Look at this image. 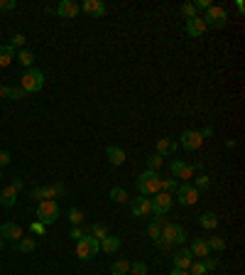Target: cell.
<instances>
[{
	"label": "cell",
	"instance_id": "obj_40",
	"mask_svg": "<svg viewBox=\"0 0 245 275\" xmlns=\"http://www.w3.org/2000/svg\"><path fill=\"white\" fill-rule=\"evenodd\" d=\"M30 231H32V233H37V236H42V233L47 231V226H44L42 221H37V219H35V221H32V226H30Z\"/></svg>",
	"mask_w": 245,
	"mask_h": 275
},
{
	"label": "cell",
	"instance_id": "obj_3",
	"mask_svg": "<svg viewBox=\"0 0 245 275\" xmlns=\"http://www.w3.org/2000/svg\"><path fill=\"white\" fill-rule=\"evenodd\" d=\"M160 182H162V177H160L157 172L145 170V172L137 177V192H140L142 197H155V194L160 192Z\"/></svg>",
	"mask_w": 245,
	"mask_h": 275
},
{
	"label": "cell",
	"instance_id": "obj_10",
	"mask_svg": "<svg viewBox=\"0 0 245 275\" xmlns=\"http://www.w3.org/2000/svg\"><path fill=\"white\" fill-rule=\"evenodd\" d=\"M172 202H174L172 194H167V192H157V194L152 197V214H157V216H167V214L172 211Z\"/></svg>",
	"mask_w": 245,
	"mask_h": 275
},
{
	"label": "cell",
	"instance_id": "obj_4",
	"mask_svg": "<svg viewBox=\"0 0 245 275\" xmlns=\"http://www.w3.org/2000/svg\"><path fill=\"white\" fill-rule=\"evenodd\" d=\"M98 253H101V241L93 238L91 233H86L83 238L76 241V256H79L81 261H91V258H96Z\"/></svg>",
	"mask_w": 245,
	"mask_h": 275
},
{
	"label": "cell",
	"instance_id": "obj_52",
	"mask_svg": "<svg viewBox=\"0 0 245 275\" xmlns=\"http://www.w3.org/2000/svg\"><path fill=\"white\" fill-rule=\"evenodd\" d=\"M2 246H5V241H2V238H0V248H2Z\"/></svg>",
	"mask_w": 245,
	"mask_h": 275
},
{
	"label": "cell",
	"instance_id": "obj_6",
	"mask_svg": "<svg viewBox=\"0 0 245 275\" xmlns=\"http://www.w3.org/2000/svg\"><path fill=\"white\" fill-rule=\"evenodd\" d=\"M66 187L57 182V184H47V187H35L32 189V199L37 202H47V199H57V197H64Z\"/></svg>",
	"mask_w": 245,
	"mask_h": 275
},
{
	"label": "cell",
	"instance_id": "obj_5",
	"mask_svg": "<svg viewBox=\"0 0 245 275\" xmlns=\"http://www.w3.org/2000/svg\"><path fill=\"white\" fill-rule=\"evenodd\" d=\"M35 216H37V221H42L44 226H52V224H57V221H59V216H61L59 204H57L54 199L40 202L37 211H35Z\"/></svg>",
	"mask_w": 245,
	"mask_h": 275
},
{
	"label": "cell",
	"instance_id": "obj_35",
	"mask_svg": "<svg viewBox=\"0 0 245 275\" xmlns=\"http://www.w3.org/2000/svg\"><path fill=\"white\" fill-rule=\"evenodd\" d=\"M147 233H150V238H152V241H160V238H162V226L150 224V226H147Z\"/></svg>",
	"mask_w": 245,
	"mask_h": 275
},
{
	"label": "cell",
	"instance_id": "obj_24",
	"mask_svg": "<svg viewBox=\"0 0 245 275\" xmlns=\"http://www.w3.org/2000/svg\"><path fill=\"white\" fill-rule=\"evenodd\" d=\"M12 246H15V251H17V253H32V251L37 248V241H35V238L22 236V238H20L17 243H12Z\"/></svg>",
	"mask_w": 245,
	"mask_h": 275
},
{
	"label": "cell",
	"instance_id": "obj_19",
	"mask_svg": "<svg viewBox=\"0 0 245 275\" xmlns=\"http://www.w3.org/2000/svg\"><path fill=\"white\" fill-rule=\"evenodd\" d=\"M204 32H206V25H204V20H201L199 15L191 17V20H186V35H189L191 40H199Z\"/></svg>",
	"mask_w": 245,
	"mask_h": 275
},
{
	"label": "cell",
	"instance_id": "obj_20",
	"mask_svg": "<svg viewBox=\"0 0 245 275\" xmlns=\"http://www.w3.org/2000/svg\"><path fill=\"white\" fill-rule=\"evenodd\" d=\"M106 157H108V162H111L113 167H121L122 162H125V150L118 147V145H108V147H106Z\"/></svg>",
	"mask_w": 245,
	"mask_h": 275
},
{
	"label": "cell",
	"instance_id": "obj_51",
	"mask_svg": "<svg viewBox=\"0 0 245 275\" xmlns=\"http://www.w3.org/2000/svg\"><path fill=\"white\" fill-rule=\"evenodd\" d=\"M0 10H5V0H0Z\"/></svg>",
	"mask_w": 245,
	"mask_h": 275
},
{
	"label": "cell",
	"instance_id": "obj_50",
	"mask_svg": "<svg viewBox=\"0 0 245 275\" xmlns=\"http://www.w3.org/2000/svg\"><path fill=\"white\" fill-rule=\"evenodd\" d=\"M169 275H189V271H177V268H172V273Z\"/></svg>",
	"mask_w": 245,
	"mask_h": 275
},
{
	"label": "cell",
	"instance_id": "obj_45",
	"mask_svg": "<svg viewBox=\"0 0 245 275\" xmlns=\"http://www.w3.org/2000/svg\"><path fill=\"white\" fill-rule=\"evenodd\" d=\"M199 136H201V138H211V136H213V128H211V126H206V128H201V131H199Z\"/></svg>",
	"mask_w": 245,
	"mask_h": 275
},
{
	"label": "cell",
	"instance_id": "obj_18",
	"mask_svg": "<svg viewBox=\"0 0 245 275\" xmlns=\"http://www.w3.org/2000/svg\"><path fill=\"white\" fill-rule=\"evenodd\" d=\"M189 251H191V256H194L196 261H204V258H208V256H211V248H208L206 238H194Z\"/></svg>",
	"mask_w": 245,
	"mask_h": 275
},
{
	"label": "cell",
	"instance_id": "obj_29",
	"mask_svg": "<svg viewBox=\"0 0 245 275\" xmlns=\"http://www.w3.org/2000/svg\"><path fill=\"white\" fill-rule=\"evenodd\" d=\"M88 233H91L93 238L103 241V238L108 236V226H106V224H93V226H88Z\"/></svg>",
	"mask_w": 245,
	"mask_h": 275
},
{
	"label": "cell",
	"instance_id": "obj_9",
	"mask_svg": "<svg viewBox=\"0 0 245 275\" xmlns=\"http://www.w3.org/2000/svg\"><path fill=\"white\" fill-rule=\"evenodd\" d=\"M177 202L182 206H194L196 202H199V189L191 184V182H182L179 187H177Z\"/></svg>",
	"mask_w": 245,
	"mask_h": 275
},
{
	"label": "cell",
	"instance_id": "obj_7",
	"mask_svg": "<svg viewBox=\"0 0 245 275\" xmlns=\"http://www.w3.org/2000/svg\"><path fill=\"white\" fill-rule=\"evenodd\" d=\"M201 20H204L206 27H226V22H228V12H226L223 7H218V5H211Z\"/></svg>",
	"mask_w": 245,
	"mask_h": 275
},
{
	"label": "cell",
	"instance_id": "obj_15",
	"mask_svg": "<svg viewBox=\"0 0 245 275\" xmlns=\"http://www.w3.org/2000/svg\"><path fill=\"white\" fill-rule=\"evenodd\" d=\"M81 10H83L86 15H91V17H103V15L108 12V7H106L103 0H83Z\"/></svg>",
	"mask_w": 245,
	"mask_h": 275
},
{
	"label": "cell",
	"instance_id": "obj_53",
	"mask_svg": "<svg viewBox=\"0 0 245 275\" xmlns=\"http://www.w3.org/2000/svg\"><path fill=\"white\" fill-rule=\"evenodd\" d=\"M0 180H2V172H0Z\"/></svg>",
	"mask_w": 245,
	"mask_h": 275
},
{
	"label": "cell",
	"instance_id": "obj_1",
	"mask_svg": "<svg viewBox=\"0 0 245 275\" xmlns=\"http://www.w3.org/2000/svg\"><path fill=\"white\" fill-rule=\"evenodd\" d=\"M184 241H186L184 226H179V224H167V226H162V238L157 241V246H160V248H172V246H182Z\"/></svg>",
	"mask_w": 245,
	"mask_h": 275
},
{
	"label": "cell",
	"instance_id": "obj_17",
	"mask_svg": "<svg viewBox=\"0 0 245 275\" xmlns=\"http://www.w3.org/2000/svg\"><path fill=\"white\" fill-rule=\"evenodd\" d=\"M130 206H132V216H150L152 214V199L150 197H135Z\"/></svg>",
	"mask_w": 245,
	"mask_h": 275
},
{
	"label": "cell",
	"instance_id": "obj_25",
	"mask_svg": "<svg viewBox=\"0 0 245 275\" xmlns=\"http://www.w3.org/2000/svg\"><path fill=\"white\" fill-rule=\"evenodd\" d=\"M12 59H15V49L10 45H2L0 47V67H10Z\"/></svg>",
	"mask_w": 245,
	"mask_h": 275
},
{
	"label": "cell",
	"instance_id": "obj_48",
	"mask_svg": "<svg viewBox=\"0 0 245 275\" xmlns=\"http://www.w3.org/2000/svg\"><path fill=\"white\" fill-rule=\"evenodd\" d=\"M236 10H238L241 15L245 12V2H243V0H236Z\"/></svg>",
	"mask_w": 245,
	"mask_h": 275
},
{
	"label": "cell",
	"instance_id": "obj_34",
	"mask_svg": "<svg viewBox=\"0 0 245 275\" xmlns=\"http://www.w3.org/2000/svg\"><path fill=\"white\" fill-rule=\"evenodd\" d=\"M194 187H196L199 192H201V189H208V187H211V177H208V175H201V177H196Z\"/></svg>",
	"mask_w": 245,
	"mask_h": 275
},
{
	"label": "cell",
	"instance_id": "obj_39",
	"mask_svg": "<svg viewBox=\"0 0 245 275\" xmlns=\"http://www.w3.org/2000/svg\"><path fill=\"white\" fill-rule=\"evenodd\" d=\"M25 96H27V93H25L20 86H10V98H12V101H22Z\"/></svg>",
	"mask_w": 245,
	"mask_h": 275
},
{
	"label": "cell",
	"instance_id": "obj_31",
	"mask_svg": "<svg viewBox=\"0 0 245 275\" xmlns=\"http://www.w3.org/2000/svg\"><path fill=\"white\" fill-rule=\"evenodd\" d=\"M108 197H111V202H116V204H125V202H127V192H125L122 187H113Z\"/></svg>",
	"mask_w": 245,
	"mask_h": 275
},
{
	"label": "cell",
	"instance_id": "obj_41",
	"mask_svg": "<svg viewBox=\"0 0 245 275\" xmlns=\"http://www.w3.org/2000/svg\"><path fill=\"white\" fill-rule=\"evenodd\" d=\"M130 273L132 275H145L147 273V266H145V263H130Z\"/></svg>",
	"mask_w": 245,
	"mask_h": 275
},
{
	"label": "cell",
	"instance_id": "obj_43",
	"mask_svg": "<svg viewBox=\"0 0 245 275\" xmlns=\"http://www.w3.org/2000/svg\"><path fill=\"white\" fill-rule=\"evenodd\" d=\"M201 263H204V268H206V271H208V273H211V271H213V268H216V266H218V261H216V258H204V261H201Z\"/></svg>",
	"mask_w": 245,
	"mask_h": 275
},
{
	"label": "cell",
	"instance_id": "obj_37",
	"mask_svg": "<svg viewBox=\"0 0 245 275\" xmlns=\"http://www.w3.org/2000/svg\"><path fill=\"white\" fill-rule=\"evenodd\" d=\"M182 12H184V17H186V20H191V17H196V12H199V10L194 7V2H184Z\"/></svg>",
	"mask_w": 245,
	"mask_h": 275
},
{
	"label": "cell",
	"instance_id": "obj_23",
	"mask_svg": "<svg viewBox=\"0 0 245 275\" xmlns=\"http://www.w3.org/2000/svg\"><path fill=\"white\" fill-rule=\"evenodd\" d=\"M199 224H201V229L213 231V229L218 226V216H216L213 211H206V214H201V216H199Z\"/></svg>",
	"mask_w": 245,
	"mask_h": 275
},
{
	"label": "cell",
	"instance_id": "obj_47",
	"mask_svg": "<svg viewBox=\"0 0 245 275\" xmlns=\"http://www.w3.org/2000/svg\"><path fill=\"white\" fill-rule=\"evenodd\" d=\"M0 98H10V86H0Z\"/></svg>",
	"mask_w": 245,
	"mask_h": 275
},
{
	"label": "cell",
	"instance_id": "obj_44",
	"mask_svg": "<svg viewBox=\"0 0 245 275\" xmlns=\"http://www.w3.org/2000/svg\"><path fill=\"white\" fill-rule=\"evenodd\" d=\"M194 7H196V10H208V7H211V2H208V0H196V2H194Z\"/></svg>",
	"mask_w": 245,
	"mask_h": 275
},
{
	"label": "cell",
	"instance_id": "obj_14",
	"mask_svg": "<svg viewBox=\"0 0 245 275\" xmlns=\"http://www.w3.org/2000/svg\"><path fill=\"white\" fill-rule=\"evenodd\" d=\"M191 261H194V256H191V251H189V248H177V251H174V256H172V263H174V268H177V271H189Z\"/></svg>",
	"mask_w": 245,
	"mask_h": 275
},
{
	"label": "cell",
	"instance_id": "obj_42",
	"mask_svg": "<svg viewBox=\"0 0 245 275\" xmlns=\"http://www.w3.org/2000/svg\"><path fill=\"white\" fill-rule=\"evenodd\" d=\"M10 160H12V155H10L7 150H0V170H2L5 165H10Z\"/></svg>",
	"mask_w": 245,
	"mask_h": 275
},
{
	"label": "cell",
	"instance_id": "obj_46",
	"mask_svg": "<svg viewBox=\"0 0 245 275\" xmlns=\"http://www.w3.org/2000/svg\"><path fill=\"white\" fill-rule=\"evenodd\" d=\"M152 224H157V226H167L169 221H167L164 216H155V221H152Z\"/></svg>",
	"mask_w": 245,
	"mask_h": 275
},
{
	"label": "cell",
	"instance_id": "obj_8",
	"mask_svg": "<svg viewBox=\"0 0 245 275\" xmlns=\"http://www.w3.org/2000/svg\"><path fill=\"white\" fill-rule=\"evenodd\" d=\"M25 187V182L20 180V177H15L2 192H0V204L5 206V209H10V206H15V202H17V194H20V189Z\"/></svg>",
	"mask_w": 245,
	"mask_h": 275
},
{
	"label": "cell",
	"instance_id": "obj_33",
	"mask_svg": "<svg viewBox=\"0 0 245 275\" xmlns=\"http://www.w3.org/2000/svg\"><path fill=\"white\" fill-rule=\"evenodd\" d=\"M162 162H164V157L155 152L152 157H147V170H152V172H157V170L162 167Z\"/></svg>",
	"mask_w": 245,
	"mask_h": 275
},
{
	"label": "cell",
	"instance_id": "obj_13",
	"mask_svg": "<svg viewBox=\"0 0 245 275\" xmlns=\"http://www.w3.org/2000/svg\"><path fill=\"white\" fill-rule=\"evenodd\" d=\"M201 142H204V138L199 136V131H184L182 136H179V145H182L184 150H199Z\"/></svg>",
	"mask_w": 245,
	"mask_h": 275
},
{
	"label": "cell",
	"instance_id": "obj_22",
	"mask_svg": "<svg viewBox=\"0 0 245 275\" xmlns=\"http://www.w3.org/2000/svg\"><path fill=\"white\" fill-rule=\"evenodd\" d=\"M121 243L122 241L118 236H111V233H108V236L101 241V251H103V253H116V251L121 248Z\"/></svg>",
	"mask_w": 245,
	"mask_h": 275
},
{
	"label": "cell",
	"instance_id": "obj_38",
	"mask_svg": "<svg viewBox=\"0 0 245 275\" xmlns=\"http://www.w3.org/2000/svg\"><path fill=\"white\" fill-rule=\"evenodd\" d=\"M25 42H27V40H25V35H22V32H17V35L12 37L10 47H12V49H22V47H25Z\"/></svg>",
	"mask_w": 245,
	"mask_h": 275
},
{
	"label": "cell",
	"instance_id": "obj_26",
	"mask_svg": "<svg viewBox=\"0 0 245 275\" xmlns=\"http://www.w3.org/2000/svg\"><path fill=\"white\" fill-rule=\"evenodd\" d=\"M17 62L25 69H32L35 67V54H32L30 49H20V52H17Z\"/></svg>",
	"mask_w": 245,
	"mask_h": 275
},
{
	"label": "cell",
	"instance_id": "obj_11",
	"mask_svg": "<svg viewBox=\"0 0 245 275\" xmlns=\"http://www.w3.org/2000/svg\"><path fill=\"white\" fill-rule=\"evenodd\" d=\"M194 165H189V162H184V160H174L172 162V175H174V180H182V182H191V177H194Z\"/></svg>",
	"mask_w": 245,
	"mask_h": 275
},
{
	"label": "cell",
	"instance_id": "obj_21",
	"mask_svg": "<svg viewBox=\"0 0 245 275\" xmlns=\"http://www.w3.org/2000/svg\"><path fill=\"white\" fill-rule=\"evenodd\" d=\"M179 145L172 140V138H160L157 140V155H162V157H167V155H174V150H177Z\"/></svg>",
	"mask_w": 245,
	"mask_h": 275
},
{
	"label": "cell",
	"instance_id": "obj_49",
	"mask_svg": "<svg viewBox=\"0 0 245 275\" xmlns=\"http://www.w3.org/2000/svg\"><path fill=\"white\" fill-rule=\"evenodd\" d=\"M15 5H17L15 0H5V10H15Z\"/></svg>",
	"mask_w": 245,
	"mask_h": 275
},
{
	"label": "cell",
	"instance_id": "obj_16",
	"mask_svg": "<svg viewBox=\"0 0 245 275\" xmlns=\"http://www.w3.org/2000/svg\"><path fill=\"white\" fill-rule=\"evenodd\" d=\"M79 12H81V5H76L74 0H61L57 5V15L64 17V20H74Z\"/></svg>",
	"mask_w": 245,
	"mask_h": 275
},
{
	"label": "cell",
	"instance_id": "obj_32",
	"mask_svg": "<svg viewBox=\"0 0 245 275\" xmlns=\"http://www.w3.org/2000/svg\"><path fill=\"white\" fill-rule=\"evenodd\" d=\"M206 243H208V248H213V251H226V238H221V236H211V238H206Z\"/></svg>",
	"mask_w": 245,
	"mask_h": 275
},
{
	"label": "cell",
	"instance_id": "obj_12",
	"mask_svg": "<svg viewBox=\"0 0 245 275\" xmlns=\"http://www.w3.org/2000/svg\"><path fill=\"white\" fill-rule=\"evenodd\" d=\"M0 238H2V241H12V243H17V241L22 238V226L15 224V221H5V224L0 226Z\"/></svg>",
	"mask_w": 245,
	"mask_h": 275
},
{
	"label": "cell",
	"instance_id": "obj_27",
	"mask_svg": "<svg viewBox=\"0 0 245 275\" xmlns=\"http://www.w3.org/2000/svg\"><path fill=\"white\" fill-rule=\"evenodd\" d=\"M127 273H130V261H125V258H118L111 266V275H127Z\"/></svg>",
	"mask_w": 245,
	"mask_h": 275
},
{
	"label": "cell",
	"instance_id": "obj_36",
	"mask_svg": "<svg viewBox=\"0 0 245 275\" xmlns=\"http://www.w3.org/2000/svg\"><path fill=\"white\" fill-rule=\"evenodd\" d=\"M88 233V229H83V226H71V231H69V236L74 238V241H79V238H83Z\"/></svg>",
	"mask_w": 245,
	"mask_h": 275
},
{
	"label": "cell",
	"instance_id": "obj_30",
	"mask_svg": "<svg viewBox=\"0 0 245 275\" xmlns=\"http://www.w3.org/2000/svg\"><path fill=\"white\" fill-rule=\"evenodd\" d=\"M66 216H69V221H71V226H81V224H83V211H81L79 206H71Z\"/></svg>",
	"mask_w": 245,
	"mask_h": 275
},
{
	"label": "cell",
	"instance_id": "obj_28",
	"mask_svg": "<svg viewBox=\"0 0 245 275\" xmlns=\"http://www.w3.org/2000/svg\"><path fill=\"white\" fill-rule=\"evenodd\" d=\"M177 187H179V180H174V177H164L160 182V192H167V194H174Z\"/></svg>",
	"mask_w": 245,
	"mask_h": 275
},
{
	"label": "cell",
	"instance_id": "obj_2",
	"mask_svg": "<svg viewBox=\"0 0 245 275\" xmlns=\"http://www.w3.org/2000/svg\"><path fill=\"white\" fill-rule=\"evenodd\" d=\"M42 86H44V71L42 69H25L22 71V76H20V89L25 91V93H37V91H42Z\"/></svg>",
	"mask_w": 245,
	"mask_h": 275
}]
</instances>
